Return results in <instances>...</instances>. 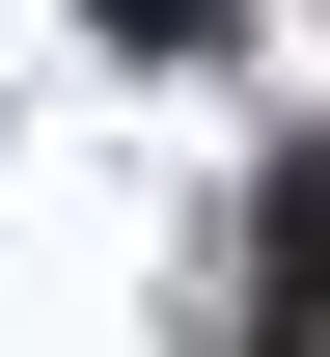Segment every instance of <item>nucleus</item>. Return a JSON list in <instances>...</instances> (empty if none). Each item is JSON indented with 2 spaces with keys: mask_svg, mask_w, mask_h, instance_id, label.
<instances>
[{
  "mask_svg": "<svg viewBox=\"0 0 330 357\" xmlns=\"http://www.w3.org/2000/svg\"><path fill=\"white\" fill-rule=\"evenodd\" d=\"M248 357H330V165H276V330Z\"/></svg>",
  "mask_w": 330,
  "mask_h": 357,
  "instance_id": "1",
  "label": "nucleus"
},
{
  "mask_svg": "<svg viewBox=\"0 0 330 357\" xmlns=\"http://www.w3.org/2000/svg\"><path fill=\"white\" fill-rule=\"evenodd\" d=\"M110 28H138V55H193V28H220V0H110Z\"/></svg>",
  "mask_w": 330,
  "mask_h": 357,
  "instance_id": "2",
  "label": "nucleus"
}]
</instances>
